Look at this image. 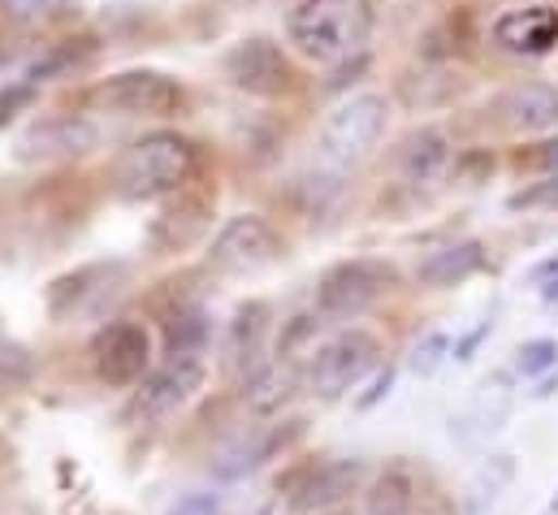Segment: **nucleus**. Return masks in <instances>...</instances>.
Returning a JSON list of instances; mask_svg holds the SVG:
<instances>
[{"instance_id":"nucleus-5","label":"nucleus","mask_w":558,"mask_h":515,"mask_svg":"<svg viewBox=\"0 0 558 515\" xmlns=\"http://www.w3.org/2000/svg\"><path fill=\"white\" fill-rule=\"evenodd\" d=\"M377 356H381V343L368 330H342L316 347V356L307 364V390L316 398L333 403L377 369Z\"/></svg>"},{"instance_id":"nucleus-17","label":"nucleus","mask_w":558,"mask_h":515,"mask_svg":"<svg viewBox=\"0 0 558 515\" xmlns=\"http://www.w3.org/2000/svg\"><path fill=\"white\" fill-rule=\"evenodd\" d=\"M485 264H489V252H485V243H476V239H463V243L437 248V252H428V256L420 260L416 282H420V286H428V290H446V286H459V282L476 277Z\"/></svg>"},{"instance_id":"nucleus-13","label":"nucleus","mask_w":558,"mask_h":515,"mask_svg":"<svg viewBox=\"0 0 558 515\" xmlns=\"http://www.w3.org/2000/svg\"><path fill=\"white\" fill-rule=\"evenodd\" d=\"M494 122L511 134H546L558 127V87L529 79V83H511L498 100H494Z\"/></svg>"},{"instance_id":"nucleus-15","label":"nucleus","mask_w":558,"mask_h":515,"mask_svg":"<svg viewBox=\"0 0 558 515\" xmlns=\"http://www.w3.org/2000/svg\"><path fill=\"white\" fill-rule=\"evenodd\" d=\"M454 143L441 127H424L403 139L399 147V178L412 191H437L454 173Z\"/></svg>"},{"instance_id":"nucleus-28","label":"nucleus","mask_w":558,"mask_h":515,"mask_svg":"<svg viewBox=\"0 0 558 515\" xmlns=\"http://www.w3.org/2000/svg\"><path fill=\"white\" fill-rule=\"evenodd\" d=\"M481 173H494V156H489V152H468V156L454 160V178H459V182L476 187Z\"/></svg>"},{"instance_id":"nucleus-21","label":"nucleus","mask_w":558,"mask_h":515,"mask_svg":"<svg viewBox=\"0 0 558 515\" xmlns=\"http://www.w3.org/2000/svg\"><path fill=\"white\" fill-rule=\"evenodd\" d=\"M412 503H416V486L403 468H386L364 494L368 515H412Z\"/></svg>"},{"instance_id":"nucleus-9","label":"nucleus","mask_w":558,"mask_h":515,"mask_svg":"<svg viewBox=\"0 0 558 515\" xmlns=\"http://www.w3.org/2000/svg\"><path fill=\"white\" fill-rule=\"evenodd\" d=\"M92 147H100V127L92 118H83V113H57V118H44V122L22 130L13 152L26 165H57V160L87 156Z\"/></svg>"},{"instance_id":"nucleus-7","label":"nucleus","mask_w":558,"mask_h":515,"mask_svg":"<svg viewBox=\"0 0 558 515\" xmlns=\"http://www.w3.org/2000/svg\"><path fill=\"white\" fill-rule=\"evenodd\" d=\"M281 256V243H278V230L256 217V213H243V217H230L213 248H208V260L217 273H230V277H247V273H260L269 268L274 260Z\"/></svg>"},{"instance_id":"nucleus-8","label":"nucleus","mask_w":558,"mask_h":515,"mask_svg":"<svg viewBox=\"0 0 558 515\" xmlns=\"http://www.w3.org/2000/svg\"><path fill=\"white\" fill-rule=\"evenodd\" d=\"M221 70H226V79H230L239 92L260 96V100H274L281 92H290V83H294L290 57L281 52L274 39H265V35L239 39V44L226 52Z\"/></svg>"},{"instance_id":"nucleus-19","label":"nucleus","mask_w":558,"mask_h":515,"mask_svg":"<svg viewBox=\"0 0 558 515\" xmlns=\"http://www.w3.org/2000/svg\"><path fill=\"white\" fill-rule=\"evenodd\" d=\"M294 390H299V369L286 364V360H269V364H256L243 378V403L256 416H274V411H281L290 403Z\"/></svg>"},{"instance_id":"nucleus-10","label":"nucleus","mask_w":558,"mask_h":515,"mask_svg":"<svg viewBox=\"0 0 558 515\" xmlns=\"http://www.w3.org/2000/svg\"><path fill=\"white\" fill-rule=\"evenodd\" d=\"M368 468L360 459H329V464H316V468H303L290 486H286V507L294 515H320L333 512L338 503H347L360 486H364Z\"/></svg>"},{"instance_id":"nucleus-20","label":"nucleus","mask_w":558,"mask_h":515,"mask_svg":"<svg viewBox=\"0 0 558 515\" xmlns=\"http://www.w3.org/2000/svg\"><path fill=\"white\" fill-rule=\"evenodd\" d=\"M511 477H515V464H511V455H494V459H485L481 468H476V477L468 481V515H489L494 512V503L502 499V490L511 486Z\"/></svg>"},{"instance_id":"nucleus-6","label":"nucleus","mask_w":558,"mask_h":515,"mask_svg":"<svg viewBox=\"0 0 558 515\" xmlns=\"http://www.w3.org/2000/svg\"><path fill=\"white\" fill-rule=\"evenodd\" d=\"M92 100L122 118H169L186 105V92L160 70H126V74L105 79L92 92Z\"/></svg>"},{"instance_id":"nucleus-34","label":"nucleus","mask_w":558,"mask_h":515,"mask_svg":"<svg viewBox=\"0 0 558 515\" xmlns=\"http://www.w3.org/2000/svg\"><path fill=\"white\" fill-rule=\"evenodd\" d=\"M537 160H542L550 173H558V134L550 139V143H546V147H542V152H537Z\"/></svg>"},{"instance_id":"nucleus-33","label":"nucleus","mask_w":558,"mask_h":515,"mask_svg":"<svg viewBox=\"0 0 558 515\" xmlns=\"http://www.w3.org/2000/svg\"><path fill=\"white\" fill-rule=\"evenodd\" d=\"M555 277H558V256H546L533 273H529V282H533V286H550Z\"/></svg>"},{"instance_id":"nucleus-2","label":"nucleus","mask_w":558,"mask_h":515,"mask_svg":"<svg viewBox=\"0 0 558 515\" xmlns=\"http://www.w3.org/2000/svg\"><path fill=\"white\" fill-rule=\"evenodd\" d=\"M195 173V143L173 130H151L135 139L113 165V191L131 204L178 195Z\"/></svg>"},{"instance_id":"nucleus-37","label":"nucleus","mask_w":558,"mask_h":515,"mask_svg":"<svg viewBox=\"0 0 558 515\" xmlns=\"http://www.w3.org/2000/svg\"><path fill=\"white\" fill-rule=\"evenodd\" d=\"M555 512H558V499H555Z\"/></svg>"},{"instance_id":"nucleus-35","label":"nucleus","mask_w":558,"mask_h":515,"mask_svg":"<svg viewBox=\"0 0 558 515\" xmlns=\"http://www.w3.org/2000/svg\"><path fill=\"white\" fill-rule=\"evenodd\" d=\"M558 390V378H546V382H542V386L533 390V398H550V394H555Z\"/></svg>"},{"instance_id":"nucleus-18","label":"nucleus","mask_w":558,"mask_h":515,"mask_svg":"<svg viewBox=\"0 0 558 515\" xmlns=\"http://www.w3.org/2000/svg\"><path fill=\"white\" fill-rule=\"evenodd\" d=\"M299 433H303V420H294V424H286V429H265V433H256V438L234 442V446L217 459V477H221V481H239V477L256 472V468L269 464L278 451H286Z\"/></svg>"},{"instance_id":"nucleus-31","label":"nucleus","mask_w":558,"mask_h":515,"mask_svg":"<svg viewBox=\"0 0 558 515\" xmlns=\"http://www.w3.org/2000/svg\"><path fill=\"white\" fill-rule=\"evenodd\" d=\"M61 0H4V9L13 13V17H44V13H52Z\"/></svg>"},{"instance_id":"nucleus-25","label":"nucleus","mask_w":558,"mask_h":515,"mask_svg":"<svg viewBox=\"0 0 558 515\" xmlns=\"http://www.w3.org/2000/svg\"><path fill=\"white\" fill-rule=\"evenodd\" d=\"M165 515H221V494L213 490H191V494H178L169 503Z\"/></svg>"},{"instance_id":"nucleus-1","label":"nucleus","mask_w":558,"mask_h":515,"mask_svg":"<svg viewBox=\"0 0 558 515\" xmlns=\"http://www.w3.org/2000/svg\"><path fill=\"white\" fill-rule=\"evenodd\" d=\"M286 35L299 57L312 65H342L364 57L373 35V4L368 0H299L286 17Z\"/></svg>"},{"instance_id":"nucleus-29","label":"nucleus","mask_w":558,"mask_h":515,"mask_svg":"<svg viewBox=\"0 0 558 515\" xmlns=\"http://www.w3.org/2000/svg\"><path fill=\"white\" fill-rule=\"evenodd\" d=\"M31 105H35V87H31V83H22V87H4V92H0V127L13 122L17 109H31Z\"/></svg>"},{"instance_id":"nucleus-16","label":"nucleus","mask_w":558,"mask_h":515,"mask_svg":"<svg viewBox=\"0 0 558 515\" xmlns=\"http://www.w3.org/2000/svg\"><path fill=\"white\" fill-rule=\"evenodd\" d=\"M265 334H269V308H265V303H247V308H239V312L230 316V325H226V338H221L226 369L247 378V373L260 364Z\"/></svg>"},{"instance_id":"nucleus-27","label":"nucleus","mask_w":558,"mask_h":515,"mask_svg":"<svg viewBox=\"0 0 558 515\" xmlns=\"http://www.w3.org/2000/svg\"><path fill=\"white\" fill-rule=\"evenodd\" d=\"M22 378H31V356L17 343L0 338V382H22Z\"/></svg>"},{"instance_id":"nucleus-32","label":"nucleus","mask_w":558,"mask_h":515,"mask_svg":"<svg viewBox=\"0 0 558 515\" xmlns=\"http://www.w3.org/2000/svg\"><path fill=\"white\" fill-rule=\"evenodd\" d=\"M489 330H494V321H481L463 343H454V360H472V356H476V347L489 338Z\"/></svg>"},{"instance_id":"nucleus-38","label":"nucleus","mask_w":558,"mask_h":515,"mask_svg":"<svg viewBox=\"0 0 558 515\" xmlns=\"http://www.w3.org/2000/svg\"><path fill=\"white\" fill-rule=\"evenodd\" d=\"M260 515H269V512H260Z\"/></svg>"},{"instance_id":"nucleus-12","label":"nucleus","mask_w":558,"mask_h":515,"mask_svg":"<svg viewBox=\"0 0 558 515\" xmlns=\"http://www.w3.org/2000/svg\"><path fill=\"white\" fill-rule=\"evenodd\" d=\"M208 369H204V356H169L156 373H147L135 390V411L147 420H165L173 416L178 407H186L199 386H204Z\"/></svg>"},{"instance_id":"nucleus-24","label":"nucleus","mask_w":558,"mask_h":515,"mask_svg":"<svg viewBox=\"0 0 558 515\" xmlns=\"http://www.w3.org/2000/svg\"><path fill=\"white\" fill-rule=\"evenodd\" d=\"M558 369V343L555 338H533L515 351V373L520 378H542V373H555Z\"/></svg>"},{"instance_id":"nucleus-23","label":"nucleus","mask_w":558,"mask_h":515,"mask_svg":"<svg viewBox=\"0 0 558 515\" xmlns=\"http://www.w3.org/2000/svg\"><path fill=\"white\" fill-rule=\"evenodd\" d=\"M450 351H454V347H450V338H446L441 330H428L424 338H416V343H412L408 369H412L416 378H433V373H437V369L450 360Z\"/></svg>"},{"instance_id":"nucleus-3","label":"nucleus","mask_w":558,"mask_h":515,"mask_svg":"<svg viewBox=\"0 0 558 515\" xmlns=\"http://www.w3.org/2000/svg\"><path fill=\"white\" fill-rule=\"evenodd\" d=\"M390 122V100L377 96V92H364V96H351L342 100L325 122H320V160L333 165V169H347V165H360L386 134Z\"/></svg>"},{"instance_id":"nucleus-30","label":"nucleus","mask_w":558,"mask_h":515,"mask_svg":"<svg viewBox=\"0 0 558 515\" xmlns=\"http://www.w3.org/2000/svg\"><path fill=\"white\" fill-rule=\"evenodd\" d=\"M390 386H395V369H381V373H377V378H373V386L364 390V394H360V398H355V403H360V407H364V411H368V407H377V403H381V398H386V394H390Z\"/></svg>"},{"instance_id":"nucleus-4","label":"nucleus","mask_w":558,"mask_h":515,"mask_svg":"<svg viewBox=\"0 0 558 515\" xmlns=\"http://www.w3.org/2000/svg\"><path fill=\"white\" fill-rule=\"evenodd\" d=\"M399 286V268L390 260L355 256L333 264L316 286V312L325 321H355L364 316L381 295Z\"/></svg>"},{"instance_id":"nucleus-22","label":"nucleus","mask_w":558,"mask_h":515,"mask_svg":"<svg viewBox=\"0 0 558 515\" xmlns=\"http://www.w3.org/2000/svg\"><path fill=\"white\" fill-rule=\"evenodd\" d=\"M208 343V321L204 312H182L169 325V356H204Z\"/></svg>"},{"instance_id":"nucleus-36","label":"nucleus","mask_w":558,"mask_h":515,"mask_svg":"<svg viewBox=\"0 0 558 515\" xmlns=\"http://www.w3.org/2000/svg\"><path fill=\"white\" fill-rule=\"evenodd\" d=\"M542 299H546V303H558V277L550 286H542Z\"/></svg>"},{"instance_id":"nucleus-26","label":"nucleus","mask_w":558,"mask_h":515,"mask_svg":"<svg viewBox=\"0 0 558 515\" xmlns=\"http://www.w3.org/2000/svg\"><path fill=\"white\" fill-rule=\"evenodd\" d=\"M511 208H558V173H550L546 182H537L529 191H515Z\"/></svg>"},{"instance_id":"nucleus-14","label":"nucleus","mask_w":558,"mask_h":515,"mask_svg":"<svg viewBox=\"0 0 558 515\" xmlns=\"http://www.w3.org/2000/svg\"><path fill=\"white\" fill-rule=\"evenodd\" d=\"M494 44L511 57H546L558 44L555 4H520L494 17Z\"/></svg>"},{"instance_id":"nucleus-11","label":"nucleus","mask_w":558,"mask_h":515,"mask_svg":"<svg viewBox=\"0 0 558 515\" xmlns=\"http://www.w3.org/2000/svg\"><path fill=\"white\" fill-rule=\"evenodd\" d=\"M92 360H96L100 382L135 386V382H143V373L151 364V334L143 325H135V321H113V325H105L96 334Z\"/></svg>"}]
</instances>
